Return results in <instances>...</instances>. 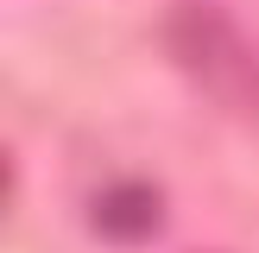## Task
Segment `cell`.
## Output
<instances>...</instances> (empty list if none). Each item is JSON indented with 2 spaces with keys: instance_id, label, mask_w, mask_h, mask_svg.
Wrapping results in <instances>:
<instances>
[{
  "instance_id": "obj_1",
  "label": "cell",
  "mask_w": 259,
  "mask_h": 253,
  "mask_svg": "<svg viewBox=\"0 0 259 253\" xmlns=\"http://www.w3.org/2000/svg\"><path fill=\"white\" fill-rule=\"evenodd\" d=\"M158 38L171 51V63L209 101H222L234 114H259V45L222 0H171Z\"/></svg>"
},
{
  "instance_id": "obj_3",
  "label": "cell",
  "mask_w": 259,
  "mask_h": 253,
  "mask_svg": "<svg viewBox=\"0 0 259 253\" xmlns=\"http://www.w3.org/2000/svg\"><path fill=\"white\" fill-rule=\"evenodd\" d=\"M7 196H13V164H7V152H0V209H7Z\"/></svg>"
},
{
  "instance_id": "obj_2",
  "label": "cell",
  "mask_w": 259,
  "mask_h": 253,
  "mask_svg": "<svg viewBox=\"0 0 259 253\" xmlns=\"http://www.w3.org/2000/svg\"><path fill=\"white\" fill-rule=\"evenodd\" d=\"M89 215H95V234L101 240H120V247H139V240L158 234L164 222V202L152 184H133V177H120V184H108L95 202H89Z\"/></svg>"
}]
</instances>
